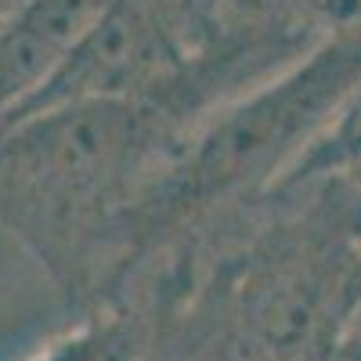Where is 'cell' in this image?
<instances>
[{
	"instance_id": "1",
	"label": "cell",
	"mask_w": 361,
	"mask_h": 361,
	"mask_svg": "<svg viewBox=\"0 0 361 361\" xmlns=\"http://www.w3.org/2000/svg\"><path fill=\"white\" fill-rule=\"evenodd\" d=\"M195 127L163 98L90 94L0 127V217L47 257L123 243Z\"/></svg>"
},
{
	"instance_id": "2",
	"label": "cell",
	"mask_w": 361,
	"mask_h": 361,
	"mask_svg": "<svg viewBox=\"0 0 361 361\" xmlns=\"http://www.w3.org/2000/svg\"><path fill=\"white\" fill-rule=\"evenodd\" d=\"M361 83V33L333 37L188 134L127 224V250L188 238L260 202Z\"/></svg>"
},
{
	"instance_id": "3",
	"label": "cell",
	"mask_w": 361,
	"mask_h": 361,
	"mask_svg": "<svg viewBox=\"0 0 361 361\" xmlns=\"http://www.w3.org/2000/svg\"><path fill=\"white\" fill-rule=\"evenodd\" d=\"M112 0H11L0 11V127L58 76Z\"/></svg>"
},
{
	"instance_id": "4",
	"label": "cell",
	"mask_w": 361,
	"mask_h": 361,
	"mask_svg": "<svg viewBox=\"0 0 361 361\" xmlns=\"http://www.w3.org/2000/svg\"><path fill=\"white\" fill-rule=\"evenodd\" d=\"M307 180H343L361 192V83L340 102L325 130L304 148L275 188L307 185Z\"/></svg>"
}]
</instances>
